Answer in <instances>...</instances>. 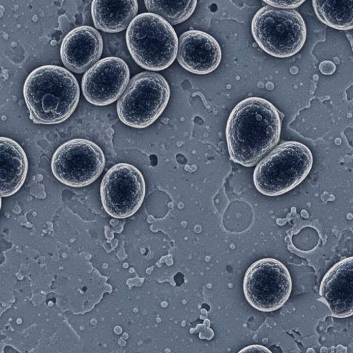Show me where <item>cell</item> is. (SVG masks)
Instances as JSON below:
<instances>
[{
    "instance_id": "19",
    "label": "cell",
    "mask_w": 353,
    "mask_h": 353,
    "mask_svg": "<svg viewBox=\"0 0 353 353\" xmlns=\"http://www.w3.org/2000/svg\"><path fill=\"white\" fill-rule=\"evenodd\" d=\"M335 64L331 61H323L319 65V70L323 74L331 75L336 71Z\"/></svg>"
},
{
    "instance_id": "1",
    "label": "cell",
    "mask_w": 353,
    "mask_h": 353,
    "mask_svg": "<svg viewBox=\"0 0 353 353\" xmlns=\"http://www.w3.org/2000/svg\"><path fill=\"white\" fill-rule=\"evenodd\" d=\"M282 119L269 101L250 97L232 110L225 136L230 159L245 167H253L279 141Z\"/></svg>"
},
{
    "instance_id": "7",
    "label": "cell",
    "mask_w": 353,
    "mask_h": 353,
    "mask_svg": "<svg viewBox=\"0 0 353 353\" xmlns=\"http://www.w3.org/2000/svg\"><path fill=\"white\" fill-rule=\"evenodd\" d=\"M292 287L288 270L282 262L272 258L253 263L243 281L247 301L252 307L263 312L281 309L288 301Z\"/></svg>"
},
{
    "instance_id": "13",
    "label": "cell",
    "mask_w": 353,
    "mask_h": 353,
    "mask_svg": "<svg viewBox=\"0 0 353 353\" xmlns=\"http://www.w3.org/2000/svg\"><path fill=\"white\" fill-rule=\"evenodd\" d=\"M321 300L331 310L333 316L346 318L353 314V258H345L334 265L323 278L319 290Z\"/></svg>"
},
{
    "instance_id": "16",
    "label": "cell",
    "mask_w": 353,
    "mask_h": 353,
    "mask_svg": "<svg viewBox=\"0 0 353 353\" xmlns=\"http://www.w3.org/2000/svg\"><path fill=\"white\" fill-rule=\"evenodd\" d=\"M319 19L337 30H350L353 27V0H312Z\"/></svg>"
},
{
    "instance_id": "18",
    "label": "cell",
    "mask_w": 353,
    "mask_h": 353,
    "mask_svg": "<svg viewBox=\"0 0 353 353\" xmlns=\"http://www.w3.org/2000/svg\"><path fill=\"white\" fill-rule=\"evenodd\" d=\"M265 3L280 9H295L303 5L305 0H263Z\"/></svg>"
},
{
    "instance_id": "14",
    "label": "cell",
    "mask_w": 353,
    "mask_h": 353,
    "mask_svg": "<svg viewBox=\"0 0 353 353\" xmlns=\"http://www.w3.org/2000/svg\"><path fill=\"white\" fill-rule=\"evenodd\" d=\"M28 170L22 147L10 138L0 137V196L16 194L26 181Z\"/></svg>"
},
{
    "instance_id": "20",
    "label": "cell",
    "mask_w": 353,
    "mask_h": 353,
    "mask_svg": "<svg viewBox=\"0 0 353 353\" xmlns=\"http://www.w3.org/2000/svg\"><path fill=\"white\" fill-rule=\"evenodd\" d=\"M239 352L240 353H242V352H269V353H272V351L270 350V349H268V347H264L263 345H252L245 347L244 349L241 350Z\"/></svg>"
},
{
    "instance_id": "12",
    "label": "cell",
    "mask_w": 353,
    "mask_h": 353,
    "mask_svg": "<svg viewBox=\"0 0 353 353\" xmlns=\"http://www.w3.org/2000/svg\"><path fill=\"white\" fill-rule=\"evenodd\" d=\"M103 50L101 34L92 26H83L73 29L65 37L61 55L68 70L82 74L99 61Z\"/></svg>"
},
{
    "instance_id": "9",
    "label": "cell",
    "mask_w": 353,
    "mask_h": 353,
    "mask_svg": "<svg viewBox=\"0 0 353 353\" xmlns=\"http://www.w3.org/2000/svg\"><path fill=\"white\" fill-rule=\"evenodd\" d=\"M145 194L142 173L128 163L112 166L105 174L101 185L103 207L114 219H127L136 214L141 207Z\"/></svg>"
},
{
    "instance_id": "21",
    "label": "cell",
    "mask_w": 353,
    "mask_h": 353,
    "mask_svg": "<svg viewBox=\"0 0 353 353\" xmlns=\"http://www.w3.org/2000/svg\"><path fill=\"white\" fill-rule=\"evenodd\" d=\"M2 208V196H0V210H1Z\"/></svg>"
},
{
    "instance_id": "15",
    "label": "cell",
    "mask_w": 353,
    "mask_h": 353,
    "mask_svg": "<svg viewBox=\"0 0 353 353\" xmlns=\"http://www.w3.org/2000/svg\"><path fill=\"white\" fill-rule=\"evenodd\" d=\"M138 9L137 0H93L92 16L97 29L115 34L128 28Z\"/></svg>"
},
{
    "instance_id": "8",
    "label": "cell",
    "mask_w": 353,
    "mask_h": 353,
    "mask_svg": "<svg viewBox=\"0 0 353 353\" xmlns=\"http://www.w3.org/2000/svg\"><path fill=\"white\" fill-rule=\"evenodd\" d=\"M105 164L103 152L94 142L75 139L61 145L54 152L51 170L58 181L72 188L94 183Z\"/></svg>"
},
{
    "instance_id": "5",
    "label": "cell",
    "mask_w": 353,
    "mask_h": 353,
    "mask_svg": "<svg viewBox=\"0 0 353 353\" xmlns=\"http://www.w3.org/2000/svg\"><path fill=\"white\" fill-rule=\"evenodd\" d=\"M252 32L263 51L278 58L295 55L307 39L306 24L299 12L272 6L256 12L252 22Z\"/></svg>"
},
{
    "instance_id": "10",
    "label": "cell",
    "mask_w": 353,
    "mask_h": 353,
    "mask_svg": "<svg viewBox=\"0 0 353 353\" xmlns=\"http://www.w3.org/2000/svg\"><path fill=\"white\" fill-rule=\"evenodd\" d=\"M130 79V68L121 58L105 57L85 72L82 92L88 103L105 106L121 97Z\"/></svg>"
},
{
    "instance_id": "2",
    "label": "cell",
    "mask_w": 353,
    "mask_h": 353,
    "mask_svg": "<svg viewBox=\"0 0 353 353\" xmlns=\"http://www.w3.org/2000/svg\"><path fill=\"white\" fill-rule=\"evenodd\" d=\"M29 117L37 125H57L74 113L80 99L75 77L67 69L46 65L34 70L23 85Z\"/></svg>"
},
{
    "instance_id": "4",
    "label": "cell",
    "mask_w": 353,
    "mask_h": 353,
    "mask_svg": "<svg viewBox=\"0 0 353 353\" xmlns=\"http://www.w3.org/2000/svg\"><path fill=\"white\" fill-rule=\"evenodd\" d=\"M312 165V154L305 144L283 143L257 164L254 185L262 194L282 195L298 187L307 178Z\"/></svg>"
},
{
    "instance_id": "17",
    "label": "cell",
    "mask_w": 353,
    "mask_h": 353,
    "mask_svg": "<svg viewBox=\"0 0 353 353\" xmlns=\"http://www.w3.org/2000/svg\"><path fill=\"white\" fill-rule=\"evenodd\" d=\"M198 0H144L150 13L157 14L171 25L181 23L194 13Z\"/></svg>"
},
{
    "instance_id": "11",
    "label": "cell",
    "mask_w": 353,
    "mask_h": 353,
    "mask_svg": "<svg viewBox=\"0 0 353 353\" xmlns=\"http://www.w3.org/2000/svg\"><path fill=\"white\" fill-rule=\"evenodd\" d=\"M221 49L211 35L197 30L188 31L179 40L176 59L187 71L199 75L215 71L221 61Z\"/></svg>"
},
{
    "instance_id": "6",
    "label": "cell",
    "mask_w": 353,
    "mask_h": 353,
    "mask_svg": "<svg viewBox=\"0 0 353 353\" xmlns=\"http://www.w3.org/2000/svg\"><path fill=\"white\" fill-rule=\"evenodd\" d=\"M170 97V86L162 75L154 72L139 73L130 80L117 102V114L129 127L146 128L159 119Z\"/></svg>"
},
{
    "instance_id": "3",
    "label": "cell",
    "mask_w": 353,
    "mask_h": 353,
    "mask_svg": "<svg viewBox=\"0 0 353 353\" xmlns=\"http://www.w3.org/2000/svg\"><path fill=\"white\" fill-rule=\"evenodd\" d=\"M129 52L141 68L157 72L175 61L179 38L172 25L153 13H143L132 21L126 33Z\"/></svg>"
}]
</instances>
